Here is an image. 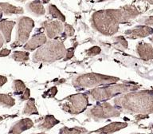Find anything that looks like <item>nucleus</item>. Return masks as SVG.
Masks as SVG:
<instances>
[{
	"mask_svg": "<svg viewBox=\"0 0 153 134\" xmlns=\"http://www.w3.org/2000/svg\"><path fill=\"white\" fill-rule=\"evenodd\" d=\"M140 12L131 5H126L120 9H107L93 13L91 25L93 29L106 36H112L119 31L120 24L128 22Z\"/></svg>",
	"mask_w": 153,
	"mask_h": 134,
	"instance_id": "nucleus-1",
	"label": "nucleus"
},
{
	"mask_svg": "<svg viewBox=\"0 0 153 134\" xmlns=\"http://www.w3.org/2000/svg\"><path fill=\"white\" fill-rule=\"evenodd\" d=\"M117 108H120L127 112L152 113L153 91L145 90L129 93L115 100Z\"/></svg>",
	"mask_w": 153,
	"mask_h": 134,
	"instance_id": "nucleus-2",
	"label": "nucleus"
},
{
	"mask_svg": "<svg viewBox=\"0 0 153 134\" xmlns=\"http://www.w3.org/2000/svg\"><path fill=\"white\" fill-rule=\"evenodd\" d=\"M66 52L62 41L50 40L36 51L33 55V62L51 63L65 57Z\"/></svg>",
	"mask_w": 153,
	"mask_h": 134,
	"instance_id": "nucleus-3",
	"label": "nucleus"
},
{
	"mask_svg": "<svg viewBox=\"0 0 153 134\" xmlns=\"http://www.w3.org/2000/svg\"><path fill=\"white\" fill-rule=\"evenodd\" d=\"M119 81L118 77H116L104 75V74H85L79 75L73 79L72 83L76 88H87V87H95L101 85H111L117 83Z\"/></svg>",
	"mask_w": 153,
	"mask_h": 134,
	"instance_id": "nucleus-4",
	"label": "nucleus"
},
{
	"mask_svg": "<svg viewBox=\"0 0 153 134\" xmlns=\"http://www.w3.org/2000/svg\"><path fill=\"white\" fill-rule=\"evenodd\" d=\"M138 89V86L133 85H127V84H118L113 86H104L100 88L94 89L93 90L88 91V94L94 100H107L114 96L121 94L123 93H127L128 91L135 90Z\"/></svg>",
	"mask_w": 153,
	"mask_h": 134,
	"instance_id": "nucleus-5",
	"label": "nucleus"
},
{
	"mask_svg": "<svg viewBox=\"0 0 153 134\" xmlns=\"http://www.w3.org/2000/svg\"><path fill=\"white\" fill-rule=\"evenodd\" d=\"M34 26V22L29 17H21L18 22L16 40L11 45V47H15L26 43L29 39L30 34Z\"/></svg>",
	"mask_w": 153,
	"mask_h": 134,
	"instance_id": "nucleus-6",
	"label": "nucleus"
},
{
	"mask_svg": "<svg viewBox=\"0 0 153 134\" xmlns=\"http://www.w3.org/2000/svg\"><path fill=\"white\" fill-rule=\"evenodd\" d=\"M67 102L62 105V109L70 113H79L85 109L88 105V97L86 94L78 93L69 96L66 98Z\"/></svg>",
	"mask_w": 153,
	"mask_h": 134,
	"instance_id": "nucleus-7",
	"label": "nucleus"
},
{
	"mask_svg": "<svg viewBox=\"0 0 153 134\" xmlns=\"http://www.w3.org/2000/svg\"><path fill=\"white\" fill-rule=\"evenodd\" d=\"M87 115L89 117H93V119H103L111 117H118L120 110L117 107H113L108 103H105L90 109Z\"/></svg>",
	"mask_w": 153,
	"mask_h": 134,
	"instance_id": "nucleus-8",
	"label": "nucleus"
},
{
	"mask_svg": "<svg viewBox=\"0 0 153 134\" xmlns=\"http://www.w3.org/2000/svg\"><path fill=\"white\" fill-rule=\"evenodd\" d=\"M41 25L45 28L46 35L50 39H53L57 35L61 34L64 30V26L61 21L47 20L43 22Z\"/></svg>",
	"mask_w": 153,
	"mask_h": 134,
	"instance_id": "nucleus-9",
	"label": "nucleus"
},
{
	"mask_svg": "<svg viewBox=\"0 0 153 134\" xmlns=\"http://www.w3.org/2000/svg\"><path fill=\"white\" fill-rule=\"evenodd\" d=\"M127 37L131 39L145 38L153 34V29L148 26H138L124 32Z\"/></svg>",
	"mask_w": 153,
	"mask_h": 134,
	"instance_id": "nucleus-10",
	"label": "nucleus"
},
{
	"mask_svg": "<svg viewBox=\"0 0 153 134\" xmlns=\"http://www.w3.org/2000/svg\"><path fill=\"white\" fill-rule=\"evenodd\" d=\"M46 42H47V38L44 34H34L30 40L25 44L24 49L27 51H33L37 48L45 45Z\"/></svg>",
	"mask_w": 153,
	"mask_h": 134,
	"instance_id": "nucleus-11",
	"label": "nucleus"
},
{
	"mask_svg": "<svg viewBox=\"0 0 153 134\" xmlns=\"http://www.w3.org/2000/svg\"><path fill=\"white\" fill-rule=\"evenodd\" d=\"M136 52L141 59L148 61L153 58L152 45L149 43L139 42L136 45Z\"/></svg>",
	"mask_w": 153,
	"mask_h": 134,
	"instance_id": "nucleus-12",
	"label": "nucleus"
},
{
	"mask_svg": "<svg viewBox=\"0 0 153 134\" xmlns=\"http://www.w3.org/2000/svg\"><path fill=\"white\" fill-rule=\"evenodd\" d=\"M33 124V121L29 118L22 119L11 127V129H10L9 134H21L22 133L26 131V129H30Z\"/></svg>",
	"mask_w": 153,
	"mask_h": 134,
	"instance_id": "nucleus-13",
	"label": "nucleus"
},
{
	"mask_svg": "<svg viewBox=\"0 0 153 134\" xmlns=\"http://www.w3.org/2000/svg\"><path fill=\"white\" fill-rule=\"evenodd\" d=\"M15 26V22L9 20H2L0 22V31L7 42H10L11 39L12 30Z\"/></svg>",
	"mask_w": 153,
	"mask_h": 134,
	"instance_id": "nucleus-14",
	"label": "nucleus"
},
{
	"mask_svg": "<svg viewBox=\"0 0 153 134\" xmlns=\"http://www.w3.org/2000/svg\"><path fill=\"white\" fill-rule=\"evenodd\" d=\"M127 126L126 123H120V122H114L112 124H110L107 126L103 127L102 129H99L97 131H96V133H97L98 134H110L117 132L118 130L124 129Z\"/></svg>",
	"mask_w": 153,
	"mask_h": 134,
	"instance_id": "nucleus-15",
	"label": "nucleus"
},
{
	"mask_svg": "<svg viewBox=\"0 0 153 134\" xmlns=\"http://www.w3.org/2000/svg\"><path fill=\"white\" fill-rule=\"evenodd\" d=\"M26 7L30 12L33 13L37 16H42L43 14H45V10L43 7L42 3L39 0H34L30 2L29 4L26 5Z\"/></svg>",
	"mask_w": 153,
	"mask_h": 134,
	"instance_id": "nucleus-16",
	"label": "nucleus"
},
{
	"mask_svg": "<svg viewBox=\"0 0 153 134\" xmlns=\"http://www.w3.org/2000/svg\"><path fill=\"white\" fill-rule=\"evenodd\" d=\"M0 7L2 8V12L7 15L11 14H22L24 13L23 8L20 7H15L7 2H0Z\"/></svg>",
	"mask_w": 153,
	"mask_h": 134,
	"instance_id": "nucleus-17",
	"label": "nucleus"
},
{
	"mask_svg": "<svg viewBox=\"0 0 153 134\" xmlns=\"http://www.w3.org/2000/svg\"><path fill=\"white\" fill-rule=\"evenodd\" d=\"M58 123H59V121H57L53 116L50 115V116H46L44 118L42 123H41L38 127L42 129H50Z\"/></svg>",
	"mask_w": 153,
	"mask_h": 134,
	"instance_id": "nucleus-18",
	"label": "nucleus"
},
{
	"mask_svg": "<svg viewBox=\"0 0 153 134\" xmlns=\"http://www.w3.org/2000/svg\"><path fill=\"white\" fill-rule=\"evenodd\" d=\"M48 10H49V14L54 19H58L59 21L65 22V16L62 14V12L60 11L58 8H57L55 5L50 4L48 7Z\"/></svg>",
	"mask_w": 153,
	"mask_h": 134,
	"instance_id": "nucleus-19",
	"label": "nucleus"
},
{
	"mask_svg": "<svg viewBox=\"0 0 153 134\" xmlns=\"http://www.w3.org/2000/svg\"><path fill=\"white\" fill-rule=\"evenodd\" d=\"M12 58L16 62H27L30 58V54L26 51H14L12 54Z\"/></svg>",
	"mask_w": 153,
	"mask_h": 134,
	"instance_id": "nucleus-20",
	"label": "nucleus"
},
{
	"mask_svg": "<svg viewBox=\"0 0 153 134\" xmlns=\"http://www.w3.org/2000/svg\"><path fill=\"white\" fill-rule=\"evenodd\" d=\"M24 114L31 115V114H38V112L37 111V109L35 107V104H34V100L33 98H31L28 100V102L26 103V106L24 108L23 110Z\"/></svg>",
	"mask_w": 153,
	"mask_h": 134,
	"instance_id": "nucleus-21",
	"label": "nucleus"
},
{
	"mask_svg": "<svg viewBox=\"0 0 153 134\" xmlns=\"http://www.w3.org/2000/svg\"><path fill=\"white\" fill-rule=\"evenodd\" d=\"M113 45L115 47L118 49V50H126L128 49V42L126 41V39L124 38V37L123 36H119V37H116L114 38V43H113Z\"/></svg>",
	"mask_w": 153,
	"mask_h": 134,
	"instance_id": "nucleus-22",
	"label": "nucleus"
},
{
	"mask_svg": "<svg viewBox=\"0 0 153 134\" xmlns=\"http://www.w3.org/2000/svg\"><path fill=\"white\" fill-rule=\"evenodd\" d=\"M14 104H15V100L14 98L7 94H0V105L9 108L14 106Z\"/></svg>",
	"mask_w": 153,
	"mask_h": 134,
	"instance_id": "nucleus-23",
	"label": "nucleus"
},
{
	"mask_svg": "<svg viewBox=\"0 0 153 134\" xmlns=\"http://www.w3.org/2000/svg\"><path fill=\"white\" fill-rule=\"evenodd\" d=\"M86 129L83 128H73V129H68V128H63L60 130V134H84L86 133Z\"/></svg>",
	"mask_w": 153,
	"mask_h": 134,
	"instance_id": "nucleus-24",
	"label": "nucleus"
},
{
	"mask_svg": "<svg viewBox=\"0 0 153 134\" xmlns=\"http://www.w3.org/2000/svg\"><path fill=\"white\" fill-rule=\"evenodd\" d=\"M13 88H14L15 94H22L26 89L24 82L21 80H14Z\"/></svg>",
	"mask_w": 153,
	"mask_h": 134,
	"instance_id": "nucleus-25",
	"label": "nucleus"
},
{
	"mask_svg": "<svg viewBox=\"0 0 153 134\" xmlns=\"http://www.w3.org/2000/svg\"><path fill=\"white\" fill-rule=\"evenodd\" d=\"M101 51L100 48L99 46H93V47L89 48L88 50H86V54L88 56H94V55L99 54Z\"/></svg>",
	"mask_w": 153,
	"mask_h": 134,
	"instance_id": "nucleus-26",
	"label": "nucleus"
},
{
	"mask_svg": "<svg viewBox=\"0 0 153 134\" xmlns=\"http://www.w3.org/2000/svg\"><path fill=\"white\" fill-rule=\"evenodd\" d=\"M65 34L66 37H71V36L74 35V27L71 26V25H69V24L65 23Z\"/></svg>",
	"mask_w": 153,
	"mask_h": 134,
	"instance_id": "nucleus-27",
	"label": "nucleus"
},
{
	"mask_svg": "<svg viewBox=\"0 0 153 134\" xmlns=\"http://www.w3.org/2000/svg\"><path fill=\"white\" fill-rule=\"evenodd\" d=\"M76 45H77V43H76L75 45L73 46V47L69 48L67 50V52H66V55H65V57L64 58V61H67V60L70 59L72 57H74V51H75V49H76Z\"/></svg>",
	"mask_w": 153,
	"mask_h": 134,
	"instance_id": "nucleus-28",
	"label": "nucleus"
},
{
	"mask_svg": "<svg viewBox=\"0 0 153 134\" xmlns=\"http://www.w3.org/2000/svg\"><path fill=\"white\" fill-rule=\"evenodd\" d=\"M140 22H141V23L144 24L145 26H153V16L141 19V20H140Z\"/></svg>",
	"mask_w": 153,
	"mask_h": 134,
	"instance_id": "nucleus-29",
	"label": "nucleus"
},
{
	"mask_svg": "<svg viewBox=\"0 0 153 134\" xmlns=\"http://www.w3.org/2000/svg\"><path fill=\"white\" fill-rule=\"evenodd\" d=\"M30 89L26 88V90L24 91V93L22 94L21 100H27V99H29V98H30Z\"/></svg>",
	"mask_w": 153,
	"mask_h": 134,
	"instance_id": "nucleus-30",
	"label": "nucleus"
},
{
	"mask_svg": "<svg viewBox=\"0 0 153 134\" xmlns=\"http://www.w3.org/2000/svg\"><path fill=\"white\" fill-rule=\"evenodd\" d=\"M10 54V50H8V49H2V50L0 51V57H6V56H8Z\"/></svg>",
	"mask_w": 153,
	"mask_h": 134,
	"instance_id": "nucleus-31",
	"label": "nucleus"
},
{
	"mask_svg": "<svg viewBox=\"0 0 153 134\" xmlns=\"http://www.w3.org/2000/svg\"><path fill=\"white\" fill-rule=\"evenodd\" d=\"M7 81V78L6 77L0 75V87L3 86Z\"/></svg>",
	"mask_w": 153,
	"mask_h": 134,
	"instance_id": "nucleus-32",
	"label": "nucleus"
},
{
	"mask_svg": "<svg viewBox=\"0 0 153 134\" xmlns=\"http://www.w3.org/2000/svg\"><path fill=\"white\" fill-rule=\"evenodd\" d=\"M4 38H3V36H2V34L1 33H0V48L2 47V45H3V43H4Z\"/></svg>",
	"mask_w": 153,
	"mask_h": 134,
	"instance_id": "nucleus-33",
	"label": "nucleus"
},
{
	"mask_svg": "<svg viewBox=\"0 0 153 134\" xmlns=\"http://www.w3.org/2000/svg\"><path fill=\"white\" fill-rule=\"evenodd\" d=\"M2 14H3V12H2V8L0 7V19H2Z\"/></svg>",
	"mask_w": 153,
	"mask_h": 134,
	"instance_id": "nucleus-34",
	"label": "nucleus"
},
{
	"mask_svg": "<svg viewBox=\"0 0 153 134\" xmlns=\"http://www.w3.org/2000/svg\"><path fill=\"white\" fill-rule=\"evenodd\" d=\"M42 2L43 3H49L50 0H42Z\"/></svg>",
	"mask_w": 153,
	"mask_h": 134,
	"instance_id": "nucleus-35",
	"label": "nucleus"
},
{
	"mask_svg": "<svg viewBox=\"0 0 153 134\" xmlns=\"http://www.w3.org/2000/svg\"><path fill=\"white\" fill-rule=\"evenodd\" d=\"M147 1H148V2H149V3H150V4L153 5V0H147Z\"/></svg>",
	"mask_w": 153,
	"mask_h": 134,
	"instance_id": "nucleus-36",
	"label": "nucleus"
},
{
	"mask_svg": "<svg viewBox=\"0 0 153 134\" xmlns=\"http://www.w3.org/2000/svg\"><path fill=\"white\" fill-rule=\"evenodd\" d=\"M105 1H108V0H97V2H105Z\"/></svg>",
	"mask_w": 153,
	"mask_h": 134,
	"instance_id": "nucleus-37",
	"label": "nucleus"
},
{
	"mask_svg": "<svg viewBox=\"0 0 153 134\" xmlns=\"http://www.w3.org/2000/svg\"><path fill=\"white\" fill-rule=\"evenodd\" d=\"M17 1H19V2H25L26 0H17Z\"/></svg>",
	"mask_w": 153,
	"mask_h": 134,
	"instance_id": "nucleus-38",
	"label": "nucleus"
},
{
	"mask_svg": "<svg viewBox=\"0 0 153 134\" xmlns=\"http://www.w3.org/2000/svg\"><path fill=\"white\" fill-rule=\"evenodd\" d=\"M150 40L152 41V42H153V36H152V38H150Z\"/></svg>",
	"mask_w": 153,
	"mask_h": 134,
	"instance_id": "nucleus-39",
	"label": "nucleus"
},
{
	"mask_svg": "<svg viewBox=\"0 0 153 134\" xmlns=\"http://www.w3.org/2000/svg\"><path fill=\"white\" fill-rule=\"evenodd\" d=\"M38 134H45V133H38Z\"/></svg>",
	"mask_w": 153,
	"mask_h": 134,
	"instance_id": "nucleus-40",
	"label": "nucleus"
},
{
	"mask_svg": "<svg viewBox=\"0 0 153 134\" xmlns=\"http://www.w3.org/2000/svg\"><path fill=\"white\" fill-rule=\"evenodd\" d=\"M2 117H0V121H1V120H2Z\"/></svg>",
	"mask_w": 153,
	"mask_h": 134,
	"instance_id": "nucleus-41",
	"label": "nucleus"
},
{
	"mask_svg": "<svg viewBox=\"0 0 153 134\" xmlns=\"http://www.w3.org/2000/svg\"><path fill=\"white\" fill-rule=\"evenodd\" d=\"M138 134H140V133H138Z\"/></svg>",
	"mask_w": 153,
	"mask_h": 134,
	"instance_id": "nucleus-42",
	"label": "nucleus"
}]
</instances>
